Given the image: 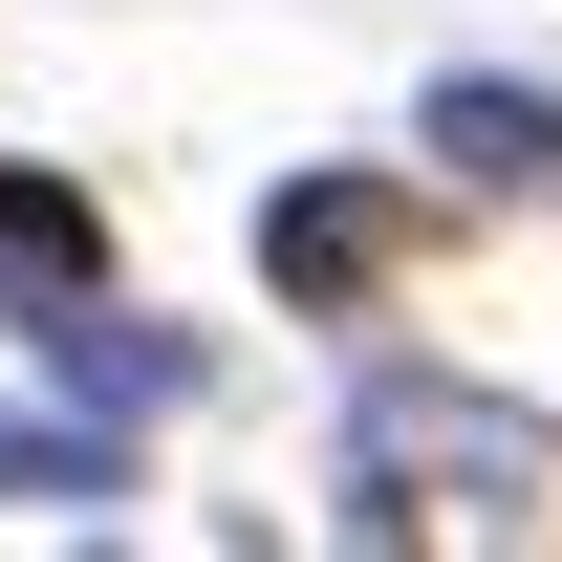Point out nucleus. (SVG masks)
I'll return each instance as SVG.
<instances>
[{"label": "nucleus", "mask_w": 562, "mask_h": 562, "mask_svg": "<svg viewBox=\"0 0 562 562\" xmlns=\"http://www.w3.org/2000/svg\"><path fill=\"white\" fill-rule=\"evenodd\" d=\"M541 519V432L519 412H454V390H368L347 412V541H519Z\"/></svg>", "instance_id": "1"}, {"label": "nucleus", "mask_w": 562, "mask_h": 562, "mask_svg": "<svg viewBox=\"0 0 562 562\" xmlns=\"http://www.w3.org/2000/svg\"><path fill=\"white\" fill-rule=\"evenodd\" d=\"M0 325H22V368H44V390H87V412H109V432L195 390V347H173V325H131L109 281H0Z\"/></svg>", "instance_id": "2"}, {"label": "nucleus", "mask_w": 562, "mask_h": 562, "mask_svg": "<svg viewBox=\"0 0 562 562\" xmlns=\"http://www.w3.org/2000/svg\"><path fill=\"white\" fill-rule=\"evenodd\" d=\"M0 281H109V195H66V173L0 151Z\"/></svg>", "instance_id": "6"}, {"label": "nucleus", "mask_w": 562, "mask_h": 562, "mask_svg": "<svg viewBox=\"0 0 562 562\" xmlns=\"http://www.w3.org/2000/svg\"><path fill=\"white\" fill-rule=\"evenodd\" d=\"M412 238H432L412 173H303V195H260V281H281V303H368Z\"/></svg>", "instance_id": "3"}, {"label": "nucleus", "mask_w": 562, "mask_h": 562, "mask_svg": "<svg viewBox=\"0 0 562 562\" xmlns=\"http://www.w3.org/2000/svg\"><path fill=\"white\" fill-rule=\"evenodd\" d=\"M109 497H131V432L22 412V390H0V519H109Z\"/></svg>", "instance_id": "5"}, {"label": "nucleus", "mask_w": 562, "mask_h": 562, "mask_svg": "<svg viewBox=\"0 0 562 562\" xmlns=\"http://www.w3.org/2000/svg\"><path fill=\"white\" fill-rule=\"evenodd\" d=\"M412 151H432V173H454V195H562V109H541V87H432V109H412Z\"/></svg>", "instance_id": "4"}]
</instances>
